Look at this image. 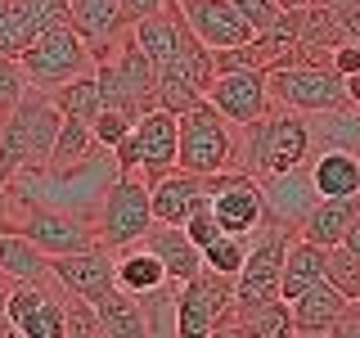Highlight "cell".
Here are the masks:
<instances>
[{"instance_id": "cell-1", "label": "cell", "mask_w": 360, "mask_h": 338, "mask_svg": "<svg viewBox=\"0 0 360 338\" xmlns=\"http://www.w3.org/2000/svg\"><path fill=\"white\" fill-rule=\"evenodd\" d=\"M311 118L307 113H292V108H279L270 104V113L262 122L239 131V158L234 167L248 176H275V172H292V167H307L311 163Z\"/></svg>"}, {"instance_id": "cell-2", "label": "cell", "mask_w": 360, "mask_h": 338, "mask_svg": "<svg viewBox=\"0 0 360 338\" xmlns=\"http://www.w3.org/2000/svg\"><path fill=\"white\" fill-rule=\"evenodd\" d=\"M59 127H63V113L50 99V90H32V95L0 122V180L50 167V149H54Z\"/></svg>"}, {"instance_id": "cell-3", "label": "cell", "mask_w": 360, "mask_h": 338, "mask_svg": "<svg viewBox=\"0 0 360 338\" xmlns=\"http://www.w3.org/2000/svg\"><path fill=\"white\" fill-rule=\"evenodd\" d=\"M90 225H95L99 244H104L108 253H122V248L140 244L144 234L158 225L153 221V208H149V185H144L140 176L117 172V176L108 180V189H104V199H99Z\"/></svg>"}, {"instance_id": "cell-4", "label": "cell", "mask_w": 360, "mask_h": 338, "mask_svg": "<svg viewBox=\"0 0 360 338\" xmlns=\"http://www.w3.org/2000/svg\"><path fill=\"white\" fill-rule=\"evenodd\" d=\"M234 158H239V127H230L207 99L180 118V163H176L180 172L194 176L239 172Z\"/></svg>"}, {"instance_id": "cell-5", "label": "cell", "mask_w": 360, "mask_h": 338, "mask_svg": "<svg viewBox=\"0 0 360 338\" xmlns=\"http://www.w3.org/2000/svg\"><path fill=\"white\" fill-rule=\"evenodd\" d=\"M95 82H99V104L112 113H127L131 122H140L153 108V90H158V68L135 50L131 32L104 63H95Z\"/></svg>"}, {"instance_id": "cell-6", "label": "cell", "mask_w": 360, "mask_h": 338, "mask_svg": "<svg viewBox=\"0 0 360 338\" xmlns=\"http://www.w3.org/2000/svg\"><path fill=\"white\" fill-rule=\"evenodd\" d=\"M292 239H297V230H284V225H262L252 234L248 262L234 275V315L239 320L279 298V275H284V257H288Z\"/></svg>"}, {"instance_id": "cell-7", "label": "cell", "mask_w": 360, "mask_h": 338, "mask_svg": "<svg viewBox=\"0 0 360 338\" xmlns=\"http://www.w3.org/2000/svg\"><path fill=\"white\" fill-rule=\"evenodd\" d=\"M176 163H180V118L167 108H149L117 144V172L140 176L144 185L176 172Z\"/></svg>"}, {"instance_id": "cell-8", "label": "cell", "mask_w": 360, "mask_h": 338, "mask_svg": "<svg viewBox=\"0 0 360 338\" xmlns=\"http://www.w3.org/2000/svg\"><path fill=\"white\" fill-rule=\"evenodd\" d=\"M18 63H22V73H27V82L37 90H59L68 82H77V77L95 73V54L77 37L72 23H54L50 32H41V37L18 54Z\"/></svg>"}, {"instance_id": "cell-9", "label": "cell", "mask_w": 360, "mask_h": 338, "mask_svg": "<svg viewBox=\"0 0 360 338\" xmlns=\"http://www.w3.org/2000/svg\"><path fill=\"white\" fill-rule=\"evenodd\" d=\"M266 90L270 104L292 108V113H356L347 99V82L342 73H333V63L320 68H275L266 73Z\"/></svg>"}, {"instance_id": "cell-10", "label": "cell", "mask_w": 360, "mask_h": 338, "mask_svg": "<svg viewBox=\"0 0 360 338\" xmlns=\"http://www.w3.org/2000/svg\"><path fill=\"white\" fill-rule=\"evenodd\" d=\"M176 338H212L225 320H234V280L198 270L194 280L176 289Z\"/></svg>"}, {"instance_id": "cell-11", "label": "cell", "mask_w": 360, "mask_h": 338, "mask_svg": "<svg viewBox=\"0 0 360 338\" xmlns=\"http://www.w3.org/2000/svg\"><path fill=\"white\" fill-rule=\"evenodd\" d=\"M5 330L14 338H68V293L54 284V275L9 289Z\"/></svg>"}, {"instance_id": "cell-12", "label": "cell", "mask_w": 360, "mask_h": 338, "mask_svg": "<svg viewBox=\"0 0 360 338\" xmlns=\"http://www.w3.org/2000/svg\"><path fill=\"white\" fill-rule=\"evenodd\" d=\"M9 212L18 221V234L27 244H37L41 257H72V253L104 248L86 217H72V212H59V208H14V203H9Z\"/></svg>"}, {"instance_id": "cell-13", "label": "cell", "mask_w": 360, "mask_h": 338, "mask_svg": "<svg viewBox=\"0 0 360 338\" xmlns=\"http://www.w3.org/2000/svg\"><path fill=\"white\" fill-rule=\"evenodd\" d=\"M207 199H212V217H217L221 234L234 239H252L266 225V199L257 176L248 172H217L207 176Z\"/></svg>"}, {"instance_id": "cell-14", "label": "cell", "mask_w": 360, "mask_h": 338, "mask_svg": "<svg viewBox=\"0 0 360 338\" xmlns=\"http://www.w3.org/2000/svg\"><path fill=\"white\" fill-rule=\"evenodd\" d=\"M176 9H180V18H185V27L194 32L212 54L248 45L257 37V32L248 27V18L234 9V0H176Z\"/></svg>"}, {"instance_id": "cell-15", "label": "cell", "mask_w": 360, "mask_h": 338, "mask_svg": "<svg viewBox=\"0 0 360 338\" xmlns=\"http://www.w3.org/2000/svg\"><path fill=\"white\" fill-rule=\"evenodd\" d=\"M207 104L221 113L230 127H252L270 113V90H266V73H221L207 86Z\"/></svg>"}, {"instance_id": "cell-16", "label": "cell", "mask_w": 360, "mask_h": 338, "mask_svg": "<svg viewBox=\"0 0 360 338\" xmlns=\"http://www.w3.org/2000/svg\"><path fill=\"white\" fill-rule=\"evenodd\" d=\"M262 199H266V225H284V230H302V221L311 217V208L320 203L311 185L307 167H292V172H275L262 176Z\"/></svg>"}, {"instance_id": "cell-17", "label": "cell", "mask_w": 360, "mask_h": 338, "mask_svg": "<svg viewBox=\"0 0 360 338\" xmlns=\"http://www.w3.org/2000/svg\"><path fill=\"white\" fill-rule=\"evenodd\" d=\"M50 275H54V284L63 293L90 302V307H95L108 289H117L108 248H90V253H72V257H50Z\"/></svg>"}, {"instance_id": "cell-18", "label": "cell", "mask_w": 360, "mask_h": 338, "mask_svg": "<svg viewBox=\"0 0 360 338\" xmlns=\"http://www.w3.org/2000/svg\"><path fill=\"white\" fill-rule=\"evenodd\" d=\"M207 176H194V172H167L149 180V208H153V221L158 225H185L198 208H207Z\"/></svg>"}, {"instance_id": "cell-19", "label": "cell", "mask_w": 360, "mask_h": 338, "mask_svg": "<svg viewBox=\"0 0 360 338\" xmlns=\"http://www.w3.org/2000/svg\"><path fill=\"white\" fill-rule=\"evenodd\" d=\"M68 18H72L77 37L90 45L95 63H104L122 41H127V23H122V0H68Z\"/></svg>"}, {"instance_id": "cell-20", "label": "cell", "mask_w": 360, "mask_h": 338, "mask_svg": "<svg viewBox=\"0 0 360 338\" xmlns=\"http://www.w3.org/2000/svg\"><path fill=\"white\" fill-rule=\"evenodd\" d=\"M307 172L320 199H360V149H320Z\"/></svg>"}, {"instance_id": "cell-21", "label": "cell", "mask_w": 360, "mask_h": 338, "mask_svg": "<svg viewBox=\"0 0 360 338\" xmlns=\"http://www.w3.org/2000/svg\"><path fill=\"white\" fill-rule=\"evenodd\" d=\"M112 280H117L122 293H131V298H149V293H162L172 289V280H167V266L158 262L153 248L144 244H131L122 248V253H112Z\"/></svg>"}, {"instance_id": "cell-22", "label": "cell", "mask_w": 360, "mask_h": 338, "mask_svg": "<svg viewBox=\"0 0 360 338\" xmlns=\"http://www.w3.org/2000/svg\"><path fill=\"white\" fill-rule=\"evenodd\" d=\"M347 307H352V302H347L329 280H320V284H311L297 302H292V330L302 338H324L338 320H342Z\"/></svg>"}, {"instance_id": "cell-23", "label": "cell", "mask_w": 360, "mask_h": 338, "mask_svg": "<svg viewBox=\"0 0 360 338\" xmlns=\"http://www.w3.org/2000/svg\"><path fill=\"white\" fill-rule=\"evenodd\" d=\"M95 320H99V338H153V320L144 311V302L122 289H108L95 302Z\"/></svg>"}, {"instance_id": "cell-24", "label": "cell", "mask_w": 360, "mask_h": 338, "mask_svg": "<svg viewBox=\"0 0 360 338\" xmlns=\"http://www.w3.org/2000/svg\"><path fill=\"white\" fill-rule=\"evenodd\" d=\"M140 244L158 253V262L167 266V280H172V289H180L185 280H194L198 270H202V253L189 244V234L180 230V225H153V230L144 234Z\"/></svg>"}, {"instance_id": "cell-25", "label": "cell", "mask_w": 360, "mask_h": 338, "mask_svg": "<svg viewBox=\"0 0 360 338\" xmlns=\"http://www.w3.org/2000/svg\"><path fill=\"white\" fill-rule=\"evenodd\" d=\"M324 266H329V248L307 244V239L297 234V239L288 244V257H284V275H279V298H284V302H297L311 284H320V280H324Z\"/></svg>"}, {"instance_id": "cell-26", "label": "cell", "mask_w": 360, "mask_h": 338, "mask_svg": "<svg viewBox=\"0 0 360 338\" xmlns=\"http://www.w3.org/2000/svg\"><path fill=\"white\" fill-rule=\"evenodd\" d=\"M360 217V199H320L311 208V217L302 221V239L307 244H320V248H338L347 234V225Z\"/></svg>"}, {"instance_id": "cell-27", "label": "cell", "mask_w": 360, "mask_h": 338, "mask_svg": "<svg viewBox=\"0 0 360 338\" xmlns=\"http://www.w3.org/2000/svg\"><path fill=\"white\" fill-rule=\"evenodd\" d=\"M180 23H185V18H180V9H176V0H172V9H162V14H153V18H144V23H135V27H131L135 50H140L153 68H167V63H172V54H176Z\"/></svg>"}, {"instance_id": "cell-28", "label": "cell", "mask_w": 360, "mask_h": 338, "mask_svg": "<svg viewBox=\"0 0 360 338\" xmlns=\"http://www.w3.org/2000/svg\"><path fill=\"white\" fill-rule=\"evenodd\" d=\"M0 275L14 284H32L50 275V257H41L37 244H27L22 234H0Z\"/></svg>"}, {"instance_id": "cell-29", "label": "cell", "mask_w": 360, "mask_h": 338, "mask_svg": "<svg viewBox=\"0 0 360 338\" xmlns=\"http://www.w3.org/2000/svg\"><path fill=\"white\" fill-rule=\"evenodd\" d=\"M50 99L59 104L63 118H77V122H95L99 118V82H95V73H86V77H77V82H68L59 90H50Z\"/></svg>"}, {"instance_id": "cell-30", "label": "cell", "mask_w": 360, "mask_h": 338, "mask_svg": "<svg viewBox=\"0 0 360 338\" xmlns=\"http://www.w3.org/2000/svg\"><path fill=\"white\" fill-rule=\"evenodd\" d=\"M95 135H90V122H77V118H63L59 135H54V149H50V167H77L95 154Z\"/></svg>"}, {"instance_id": "cell-31", "label": "cell", "mask_w": 360, "mask_h": 338, "mask_svg": "<svg viewBox=\"0 0 360 338\" xmlns=\"http://www.w3.org/2000/svg\"><path fill=\"white\" fill-rule=\"evenodd\" d=\"M243 330H248V338H292L297 334L292 330V302L275 298L266 307H257L252 315H243Z\"/></svg>"}, {"instance_id": "cell-32", "label": "cell", "mask_w": 360, "mask_h": 338, "mask_svg": "<svg viewBox=\"0 0 360 338\" xmlns=\"http://www.w3.org/2000/svg\"><path fill=\"white\" fill-rule=\"evenodd\" d=\"M248 244L252 239H234V234H221L212 248H202V270H212V275H225L234 280L248 262Z\"/></svg>"}, {"instance_id": "cell-33", "label": "cell", "mask_w": 360, "mask_h": 338, "mask_svg": "<svg viewBox=\"0 0 360 338\" xmlns=\"http://www.w3.org/2000/svg\"><path fill=\"white\" fill-rule=\"evenodd\" d=\"M324 280L342 293L347 302H360V262L347 248H329V266H324Z\"/></svg>"}, {"instance_id": "cell-34", "label": "cell", "mask_w": 360, "mask_h": 338, "mask_svg": "<svg viewBox=\"0 0 360 338\" xmlns=\"http://www.w3.org/2000/svg\"><path fill=\"white\" fill-rule=\"evenodd\" d=\"M32 90H37V86L27 82V73H22L18 59H0V122H5L9 113L32 95Z\"/></svg>"}, {"instance_id": "cell-35", "label": "cell", "mask_w": 360, "mask_h": 338, "mask_svg": "<svg viewBox=\"0 0 360 338\" xmlns=\"http://www.w3.org/2000/svg\"><path fill=\"white\" fill-rule=\"evenodd\" d=\"M212 63H217V77L221 73H266V54H262V45H257V37L248 45H234V50H217Z\"/></svg>"}, {"instance_id": "cell-36", "label": "cell", "mask_w": 360, "mask_h": 338, "mask_svg": "<svg viewBox=\"0 0 360 338\" xmlns=\"http://www.w3.org/2000/svg\"><path fill=\"white\" fill-rule=\"evenodd\" d=\"M135 122L127 118V113H112V108H99V118L90 122V135H95V144L99 149H108V154H117V144L131 135Z\"/></svg>"}, {"instance_id": "cell-37", "label": "cell", "mask_w": 360, "mask_h": 338, "mask_svg": "<svg viewBox=\"0 0 360 338\" xmlns=\"http://www.w3.org/2000/svg\"><path fill=\"white\" fill-rule=\"evenodd\" d=\"M180 230L189 234V244H194L198 253H202V248H212V244H217V239H221V225H217V217H212V203H207V208H198L194 217H189L185 225H180Z\"/></svg>"}, {"instance_id": "cell-38", "label": "cell", "mask_w": 360, "mask_h": 338, "mask_svg": "<svg viewBox=\"0 0 360 338\" xmlns=\"http://www.w3.org/2000/svg\"><path fill=\"white\" fill-rule=\"evenodd\" d=\"M234 9L248 18V27H252V32H266L270 23L279 18V5H275V0H234Z\"/></svg>"}, {"instance_id": "cell-39", "label": "cell", "mask_w": 360, "mask_h": 338, "mask_svg": "<svg viewBox=\"0 0 360 338\" xmlns=\"http://www.w3.org/2000/svg\"><path fill=\"white\" fill-rule=\"evenodd\" d=\"M162 9H172V0H122V23H127V32H131L135 23L162 14Z\"/></svg>"}, {"instance_id": "cell-40", "label": "cell", "mask_w": 360, "mask_h": 338, "mask_svg": "<svg viewBox=\"0 0 360 338\" xmlns=\"http://www.w3.org/2000/svg\"><path fill=\"white\" fill-rule=\"evenodd\" d=\"M333 73H342V77H356L360 73V45H338L333 50Z\"/></svg>"}, {"instance_id": "cell-41", "label": "cell", "mask_w": 360, "mask_h": 338, "mask_svg": "<svg viewBox=\"0 0 360 338\" xmlns=\"http://www.w3.org/2000/svg\"><path fill=\"white\" fill-rule=\"evenodd\" d=\"M324 338H360V302H352V307L342 311V320H338Z\"/></svg>"}, {"instance_id": "cell-42", "label": "cell", "mask_w": 360, "mask_h": 338, "mask_svg": "<svg viewBox=\"0 0 360 338\" xmlns=\"http://www.w3.org/2000/svg\"><path fill=\"white\" fill-rule=\"evenodd\" d=\"M0 234H18V221L14 212H9V189L0 185Z\"/></svg>"}, {"instance_id": "cell-43", "label": "cell", "mask_w": 360, "mask_h": 338, "mask_svg": "<svg viewBox=\"0 0 360 338\" xmlns=\"http://www.w3.org/2000/svg\"><path fill=\"white\" fill-rule=\"evenodd\" d=\"M338 248H347V253H352L356 262H360V217L347 225V234H342V244H338Z\"/></svg>"}, {"instance_id": "cell-44", "label": "cell", "mask_w": 360, "mask_h": 338, "mask_svg": "<svg viewBox=\"0 0 360 338\" xmlns=\"http://www.w3.org/2000/svg\"><path fill=\"white\" fill-rule=\"evenodd\" d=\"M347 82V99H352V108H360V73L356 77H342Z\"/></svg>"}, {"instance_id": "cell-45", "label": "cell", "mask_w": 360, "mask_h": 338, "mask_svg": "<svg viewBox=\"0 0 360 338\" xmlns=\"http://www.w3.org/2000/svg\"><path fill=\"white\" fill-rule=\"evenodd\" d=\"M9 289H14V280L0 275V330H5V302H9Z\"/></svg>"}, {"instance_id": "cell-46", "label": "cell", "mask_w": 360, "mask_h": 338, "mask_svg": "<svg viewBox=\"0 0 360 338\" xmlns=\"http://www.w3.org/2000/svg\"><path fill=\"white\" fill-rule=\"evenodd\" d=\"M275 5H279V9H307L311 0H275Z\"/></svg>"}, {"instance_id": "cell-47", "label": "cell", "mask_w": 360, "mask_h": 338, "mask_svg": "<svg viewBox=\"0 0 360 338\" xmlns=\"http://www.w3.org/2000/svg\"><path fill=\"white\" fill-rule=\"evenodd\" d=\"M292 338H302V334H292Z\"/></svg>"}]
</instances>
